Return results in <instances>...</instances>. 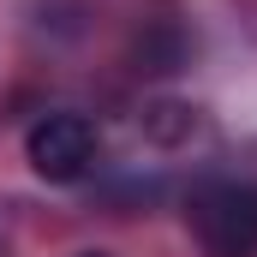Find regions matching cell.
Returning <instances> with one entry per match:
<instances>
[{
	"label": "cell",
	"instance_id": "1",
	"mask_svg": "<svg viewBox=\"0 0 257 257\" xmlns=\"http://www.w3.org/2000/svg\"><path fill=\"white\" fill-rule=\"evenodd\" d=\"M186 227L203 257H257V186L251 180H203L186 197Z\"/></svg>",
	"mask_w": 257,
	"mask_h": 257
},
{
	"label": "cell",
	"instance_id": "3",
	"mask_svg": "<svg viewBox=\"0 0 257 257\" xmlns=\"http://www.w3.org/2000/svg\"><path fill=\"white\" fill-rule=\"evenodd\" d=\"M84 257H108V251H84Z\"/></svg>",
	"mask_w": 257,
	"mask_h": 257
},
{
	"label": "cell",
	"instance_id": "2",
	"mask_svg": "<svg viewBox=\"0 0 257 257\" xmlns=\"http://www.w3.org/2000/svg\"><path fill=\"white\" fill-rule=\"evenodd\" d=\"M24 156L48 186H72V180H84L96 168L102 138H96V126L84 114H42L30 126V138H24Z\"/></svg>",
	"mask_w": 257,
	"mask_h": 257
}]
</instances>
